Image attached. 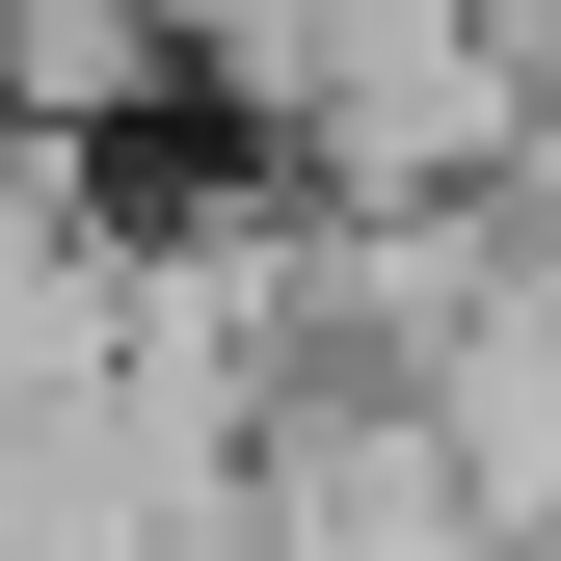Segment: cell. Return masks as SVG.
Listing matches in <instances>:
<instances>
[{
	"mask_svg": "<svg viewBox=\"0 0 561 561\" xmlns=\"http://www.w3.org/2000/svg\"><path fill=\"white\" fill-rule=\"evenodd\" d=\"M401 401L455 428L481 535H508V561H561V267H535V241H508V295H481V321L428 347V375H401Z\"/></svg>",
	"mask_w": 561,
	"mask_h": 561,
	"instance_id": "cell-1",
	"label": "cell"
}]
</instances>
